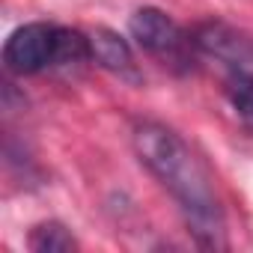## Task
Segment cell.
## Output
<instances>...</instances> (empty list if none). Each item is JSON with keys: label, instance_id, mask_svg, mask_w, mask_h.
Returning <instances> with one entry per match:
<instances>
[{"label": "cell", "instance_id": "1", "mask_svg": "<svg viewBox=\"0 0 253 253\" xmlns=\"http://www.w3.org/2000/svg\"><path fill=\"white\" fill-rule=\"evenodd\" d=\"M131 143L140 164L176 200L194 241L206 250H223L226 217L214 179L200 155L185 143V137L161 122H137L131 131Z\"/></svg>", "mask_w": 253, "mask_h": 253}, {"label": "cell", "instance_id": "2", "mask_svg": "<svg viewBox=\"0 0 253 253\" xmlns=\"http://www.w3.org/2000/svg\"><path fill=\"white\" fill-rule=\"evenodd\" d=\"M3 63L12 75H42L48 69H78L92 63L89 33L33 21L18 27L3 45Z\"/></svg>", "mask_w": 253, "mask_h": 253}, {"label": "cell", "instance_id": "3", "mask_svg": "<svg viewBox=\"0 0 253 253\" xmlns=\"http://www.w3.org/2000/svg\"><path fill=\"white\" fill-rule=\"evenodd\" d=\"M128 33L134 39V45L140 51H146L149 57H155L164 69L176 72V75H188L194 72V63L200 57L194 39L188 30H182L167 12L155 9V6H143L128 18Z\"/></svg>", "mask_w": 253, "mask_h": 253}, {"label": "cell", "instance_id": "4", "mask_svg": "<svg viewBox=\"0 0 253 253\" xmlns=\"http://www.w3.org/2000/svg\"><path fill=\"white\" fill-rule=\"evenodd\" d=\"M191 39L197 51L209 60H214L223 72H247L253 75V39L220 21V18H206L191 30Z\"/></svg>", "mask_w": 253, "mask_h": 253}, {"label": "cell", "instance_id": "5", "mask_svg": "<svg viewBox=\"0 0 253 253\" xmlns=\"http://www.w3.org/2000/svg\"><path fill=\"white\" fill-rule=\"evenodd\" d=\"M89 48H92V63H98L101 69L125 78V81H140L137 63H134V51L128 45V39L119 36L116 30L107 27H95L89 33Z\"/></svg>", "mask_w": 253, "mask_h": 253}, {"label": "cell", "instance_id": "6", "mask_svg": "<svg viewBox=\"0 0 253 253\" xmlns=\"http://www.w3.org/2000/svg\"><path fill=\"white\" fill-rule=\"evenodd\" d=\"M27 247L36 253H72L78 250V238L72 235V229L60 220H42L30 229L27 235Z\"/></svg>", "mask_w": 253, "mask_h": 253}, {"label": "cell", "instance_id": "7", "mask_svg": "<svg viewBox=\"0 0 253 253\" xmlns=\"http://www.w3.org/2000/svg\"><path fill=\"white\" fill-rule=\"evenodd\" d=\"M223 95H226L229 107L235 110V116L247 125V128H253V75H247V72H226Z\"/></svg>", "mask_w": 253, "mask_h": 253}]
</instances>
